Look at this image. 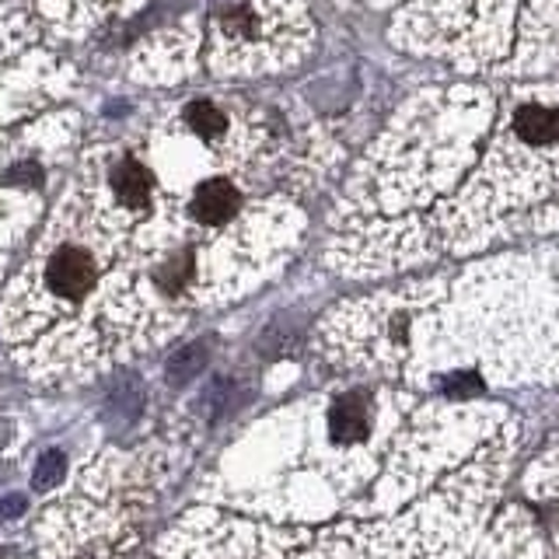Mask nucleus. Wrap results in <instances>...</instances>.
I'll return each instance as SVG.
<instances>
[{
  "mask_svg": "<svg viewBox=\"0 0 559 559\" xmlns=\"http://www.w3.org/2000/svg\"><path fill=\"white\" fill-rule=\"evenodd\" d=\"M479 559H559V444L524 472L521 497L500 507Z\"/></svg>",
  "mask_w": 559,
  "mask_h": 559,
  "instance_id": "f03ea898",
  "label": "nucleus"
},
{
  "mask_svg": "<svg viewBox=\"0 0 559 559\" xmlns=\"http://www.w3.org/2000/svg\"><path fill=\"white\" fill-rule=\"evenodd\" d=\"M186 127L197 133V136H203V140H217L227 130V116L217 109L214 102L197 98V102L186 105Z\"/></svg>",
  "mask_w": 559,
  "mask_h": 559,
  "instance_id": "423d86ee",
  "label": "nucleus"
},
{
  "mask_svg": "<svg viewBox=\"0 0 559 559\" xmlns=\"http://www.w3.org/2000/svg\"><path fill=\"white\" fill-rule=\"evenodd\" d=\"M514 459L511 430L468 454L427 493L371 521H340L314 528L290 559H465L476 549Z\"/></svg>",
  "mask_w": 559,
  "mask_h": 559,
  "instance_id": "f257e3e1",
  "label": "nucleus"
},
{
  "mask_svg": "<svg viewBox=\"0 0 559 559\" xmlns=\"http://www.w3.org/2000/svg\"><path fill=\"white\" fill-rule=\"evenodd\" d=\"M105 186H109V203L119 214H144L154 200V171L140 162V157H119L105 171Z\"/></svg>",
  "mask_w": 559,
  "mask_h": 559,
  "instance_id": "7ed1b4c3",
  "label": "nucleus"
},
{
  "mask_svg": "<svg viewBox=\"0 0 559 559\" xmlns=\"http://www.w3.org/2000/svg\"><path fill=\"white\" fill-rule=\"evenodd\" d=\"M241 210V192L227 179H203L189 197V214L203 227H221Z\"/></svg>",
  "mask_w": 559,
  "mask_h": 559,
  "instance_id": "20e7f679",
  "label": "nucleus"
},
{
  "mask_svg": "<svg viewBox=\"0 0 559 559\" xmlns=\"http://www.w3.org/2000/svg\"><path fill=\"white\" fill-rule=\"evenodd\" d=\"M514 133L524 144H552L559 140V112L542 109V105H524L514 116Z\"/></svg>",
  "mask_w": 559,
  "mask_h": 559,
  "instance_id": "39448f33",
  "label": "nucleus"
}]
</instances>
